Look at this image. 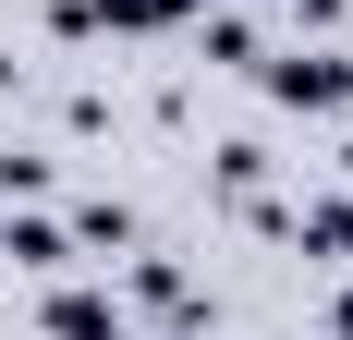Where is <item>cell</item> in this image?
Wrapping results in <instances>:
<instances>
[{
  "mask_svg": "<svg viewBox=\"0 0 353 340\" xmlns=\"http://www.w3.org/2000/svg\"><path fill=\"white\" fill-rule=\"evenodd\" d=\"M268 98H281V109H341V98H353V61H329V49H292V61L268 73Z\"/></svg>",
  "mask_w": 353,
  "mask_h": 340,
  "instance_id": "1",
  "label": "cell"
},
{
  "mask_svg": "<svg viewBox=\"0 0 353 340\" xmlns=\"http://www.w3.org/2000/svg\"><path fill=\"white\" fill-rule=\"evenodd\" d=\"M49 328H61V340H110V304H98V292H61V304H49Z\"/></svg>",
  "mask_w": 353,
  "mask_h": 340,
  "instance_id": "2",
  "label": "cell"
},
{
  "mask_svg": "<svg viewBox=\"0 0 353 340\" xmlns=\"http://www.w3.org/2000/svg\"><path fill=\"white\" fill-rule=\"evenodd\" d=\"M292 12H305V25H329V12H341V0H292Z\"/></svg>",
  "mask_w": 353,
  "mask_h": 340,
  "instance_id": "3",
  "label": "cell"
}]
</instances>
